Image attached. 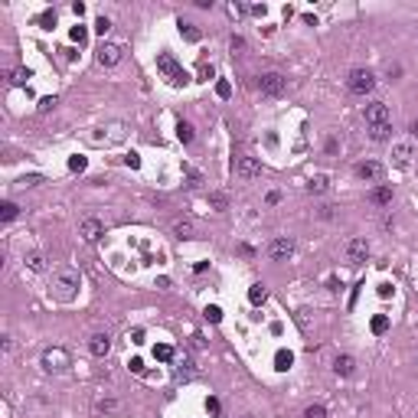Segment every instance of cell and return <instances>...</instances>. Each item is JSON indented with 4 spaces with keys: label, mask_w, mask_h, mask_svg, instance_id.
Masks as SVG:
<instances>
[{
    "label": "cell",
    "mask_w": 418,
    "mask_h": 418,
    "mask_svg": "<svg viewBox=\"0 0 418 418\" xmlns=\"http://www.w3.org/2000/svg\"><path fill=\"white\" fill-rule=\"evenodd\" d=\"M346 85H350L353 95H369L376 88V75L369 72V69H353L350 79H346Z\"/></svg>",
    "instance_id": "5"
},
{
    "label": "cell",
    "mask_w": 418,
    "mask_h": 418,
    "mask_svg": "<svg viewBox=\"0 0 418 418\" xmlns=\"http://www.w3.org/2000/svg\"><path fill=\"white\" fill-rule=\"evenodd\" d=\"M157 69L167 75L170 85H186V82H190V72H186L183 66H177V59H173L170 53H160L157 56Z\"/></svg>",
    "instance_id": "1"
},
{
    "label": "cell",
    "mask_w": 418,
    "mask_h": 418,
    "mask_svg": "<svg viewBox=\"0 0 418 418\" xmlns=\"http://www.w3.org/2000/svg\"><path fill=\"white\" fill-rule=\"evenodd\" d=\"M258 88H262V95H268V98H278V95L284 92V75L281 72H265L258 79Z\"/></svg>",
    "instance_id": "7"
},
{
    "label": "cell",
    "mask_w": 418,
    "mask_h": 418,
    "mask_svg": "<svg viewBox=\"0 0 418 418\" xmlns=\"http://www.w3.org/2000/svg\"><path fill=\"white\" fill-rule=\"evenodd\" d=\"M124 160H128V167H131V170H137V167H141V157H137V154H128Z\"/></svg>",
    "instance_id": "44"
},
{
    "label": "cell",
    "mask_w": 418,
    "mask_h": 418,
    "mask_svg": "<svg viewBox=\"0 0 418 418\" xmlns=\"http://www.w3.org/2000/svg\"><path fill=\"white\" fill-rule=\"evenodd\" d=\"M389 330V317L386 314H376L373 317V333H386Z\"/></svg>",
    "instance_id": "29"
},
{
    "label": "cell",
    "mask_w": 418,
    "mask_h": 418,
    "mask_svg": "<svg viewBox=\"0 0 418 418\" xmlns=\"http://www.w3.org/2000/svg\"><path fill=\"white\" fill-rule=\"evenodd\" d=\"M317 216H320V219H333V216H337V206H320Z\"/></svg>",
    "instance_id": "39"
},
{
    "label": "cell",
    "mask_w": 418,
    "mask_h": 418,
    "mask_svg": "<svg viewBox=\"0 0 418 418\" xmlns=\"http://www.w3.org/2000/svg\"><path fill=\"white\" fill-rule=\"evenodd\" d=\"M72 366V356H69V350H62V346H49V350L43 353V369L46 373H62V369Z\"/></svg>",
    "instance_id": "3"
},
{
    "label": "cell",
    "mask_w": 418,
    "mask_h": 418,
    "mask_svg": "<svg viewBox=\"0 0 418 418\" xmlns=\"http://www.w3.org/2000/svg\"><path fill=\"white\" fill-rule=\"evenodd\" d=\"M79 235H82L85 242H98L101 235H104V222H101V219H95V216H88V219H82Z\"/></svg>",
    "instance_id": "12"
},
{
    "label": "cell",
    "mask_w": 418,
    "mask_h": 418,
    "mask_svg": "<svg viewBox=\"0 0 418 418\" xmlns=\"http://www.w3.org/2000/svg\"><path fill=\"white\" fill-rule=\"evenodd\" d=\"M88 353H92V356H98V359H104L111 353V337L104 330L92 333V337H88Z\"/></svg>",
    "instance_id": "13"
},
{
    "label": "cell",
    "mask_w": 418,
    "mask_h": 418,
    "mask_svg": "<svg viewBox=\"0 0 418 418\" xmlns=\"http://www.w3.org/2000/svg\"><path fill=\"white\" fill-rule=\"evenodd\" d=\"M36 183H43V177H36V173H33V177H23V180H17V186H36Z\"/></svg>",
    "instance_id": "40"
},
{
    "label": "cell",
    "mask_w": 418,
    "mask_h": 418,
    "mask_svg": "<svg viewBox=\"0 0 418 418\" xmlns=\"http://www.w3.org/2000/svg\"><path fill=\"white\" fill-rule=\"evenodd\" d=\"M392 294V284H379V297H389Z\"/></svg>",
    "instance_id": "48"
},
{
    "label": "cell",
    "mask_w": 418,
    "mask_h": 418,
    "mask_svg": "<svg viewBox=\"0 0 418 418\" xmlns=\"http://www.w3.org/2000/svg\"><path fill=\"white\" fill-rule=\"evenodd\" d=\"M343 255H346V262H350V265L366 262V258H369V242H366V239H350V242L343 245Z\"/></svg>",
    "instance_id": "9"
},
{
    "label": "cell",
    "mask_w": 418,
    "mask_h": 418,
    "mask_svg": "<svg viewBox=\"0 0 418 418\" xmlns=\"http://www.w3.org/2000/svg\"><path fill=\"white\" fill-rule=\"evenodd\" d=\"M392 121V115H389V104L386 101H373L366 104V124L373 128V124H389Z\"/></svg>",
    "instance_id": "11"
},
{
    "label": "cell",
    "mask_w": 418,
    "mask_h": 418,
    "mask_svg": "<svg viewBox=\"0 0 418 418\" xmlns=\"http://www.w3.org/2000/svg\"><path fill=\"white\" fill-rule=\"evenodd\" d=\"M180 376H193V359L183 353V359H180Z\"/></svg>",
    "instance_id": "37"
},
{
    "label": "cell",
    "mask_w": 418,
    "mask_h": 418,
    "mask_svg": "<svg viewBox=\"0 0 418 418\" xmlns=\"http://www.w3.org/2000/svg\"><path fill=\"white\" fill-rule=\"evenodd\" d=\"M229 46H232V53L235 49H245V39H242V36H232V39H229Z\"/></svg>",
    "instance_id": "43"
},
{
    "label": "cell",
    "mask_w": 418,
    "mask_h": 418,
    "mask_svg": "<svg viewBox=\"0 0 418 418\" xmlns=\"http://www.w3.org/2000/svg\"><path fill=\"white\" fill-rule=\"evenodd\" d=\"M177 137H180L183 144H190V141H193V124H190V121H180V124H177Z\"/></svg>",
    "instance_id": "26"
},
{
    "label": "cell",
    "mask_w": 418,
    "mask_h": 418,
    "mask_svg": "<svg viewBox=\"0 0 418 418\" xmlns=\"http://www.w3.org/2000/svg\"><path fill=\"white\" fill-rule=\"evenodd\" d=\"M412 134H418V121H412Z\"/></svg>",
    "instance_id": "51"
},
{
    "label": "cell",
    "mask_w": 418,
    "mask_h": 418,
    "mask_svg": "<svg viewBox=\"0 0 418 418\" xmlns=\"http://www.w3.org/2000/svg\"><path fill=\"white\" fill-rule=\"evenodd\" d=\"M412 157H415L412 141H399V144H392V164H395V167H408V164H412Z\"/></svg>",
    "instance_id": "14"
},
{
    "label": "cell",
    "mask_w": 418,
    "mask_h": 418,
    "mask_svg": "<svg viewBox=\"0 0 418 418\" xmlns=\"http://www.w3.org/2000/svg\"><path fill=\"white\" fill-rule=\"evenodd\" d=\"M180 36H183L186 43H199V36H203V33L196 30V23H183V20H180Z\"/></svg>",
    "instance_id": "20"
},
{
    "label": "cell",
    "mask_w": 418,
    "mask_h": 418,
    "mask_svg": "<svg viewBox=\"0 0 418 418\" xmlns=\"http://www.w3.org/2000/svg\"><path fill=\"white\" fill-rule=\"evenodd\" d=\"M278 203H281V193L271 190V193H268V206H278Z\"/></svg>",
    "instance_id": "46"
},
{
    "label": "cell",
    "mask_w": 418,
    "mask_h": 418,
    "mask_svg": "<svg viewBox=\"0 0 418 418\" xmlns=\"http://www.w3.org/2000/svg\"><path fill=\"white\" fill-rule=\"evenodd\" d=\"M232 170H235V180L239 183H252V180H258L262 177V164L255 157H235V164H232Z\"/></svg>",
    "instance_id": "2"
},
{
    "label": "cell",
    "mask_w": 418,
    "mask_h": 418,
    "mask_svg": "<svg viewBox=\"0 0 418 418\" xmlns=\"http://www.w3.org/2000/svg\"><path fill=\"white\" fill-rule=\"evenodd\" d=\"M17 213H20V206L13 203V199H7L4 206H0V219L4 222H10V219H17Z\"/></svg>",
    "instance_id": "23"
},
{
    "label": "cell",
    "mask_w": 418,
    "mask_h": 418,
    "mask_svg": "<svg viewBox=\"0 0 418 418\" xmlns=\"http://www.w3.org/2000/svg\"><path fill=\"white\" fill-rule=\"evenodd\" d=\"M265 297H268L265 284H252V288H248V301H252V304H265Z\"/></svg>",
    "instance_id": "24"
},
{
    "label": "cell",
    "mask_w": 418,
    "mask_h": 418,
    "mask_svg": "<svg viewBox=\"0 0 418 418\" xmlns=\"http://www.w3.org/2000/svg\"><path fill=\"white\" fill-rule=\"evenodd\" d=\"M131 343H144V330L137 327V330H131Z\"/></svg>",
    "instance_id": "45"
},
{
    "label": "cell",
    "mask_w": 418,
    "mask_h": 418,
    "mask_svg": "<svg viewBox=\"0 0 418 418\" xmlns=\"http://www.w3.org/2000/svg\"><path fill=\"white\" fill-rule=\"evenodd\" d=\"M26 268H30V271H46L43 252H30V255H26Z\"/></svg>",
    "instance_id": "22"
},
{
    "label": "cell",
    "mask_w": 418,
    "mask_h": 418,
    "mask_svg": "<svg viewBox=\"0 0 418 418\" xmlns=\"http://www.w3.org/2000/svg\"><path fill=\"white\" fill-rule=\"evenodd\" d=\"M216 95H219V98H229V95H232V85H229L226 79H222V82H216Z\"/></svg>",
    "instance_id": "35"
},
{
    "label": "cell",
    "mask_w": 418,
    "mask_h": 418,
    "mask_svg": "<svg viewBox=\"0 0 418 418\" xmlns=\"http://www.w3.org/2000/svg\"><path fill=\"white\" fill-rule=\"evenodd\" d=\"M131 369H134V373H144V363H141V359H131V363H128Z\"/></svg>",
    "instance_id": "50"
},
{
    "label": "cell",
    "mask_w": 418,
    "mask_h": 418,
    "mask_svg": "<svg viewBox=\"0 0 418 418\" xmlns=\"http://www.w3.org/2000/svg\"><path fill=\"white\" fill-rule=\"evenodd\" d=\"M369 137H373V141H389V137H392V121L389 124H373V128H369Z\"/></svg>",
    "instance_id": "19"
},
{
    "label": "cell",
    "mask_w": 418,
    "mask_h": 418,
    "mask_svg": "<svg viewBox=\"0 0 418 418\" xmlns=\"http://www.w3.org/2000/svg\"><path fill=\"white\" fill-rule=\"evenodd\" d=\"M115 408H118L115 399H98V412H115Z\"/></svg>",
    "instance_id": "38"
},
{
    "label": "cell",
    "mask_w": 418,
    "mask_h": 418,
    "mask_svg": "<svg viewBox=\"0 0 418 418\" xmlns=\"http://www.w3.org/2000/svg\"><path fill=\"white\" fill-rule=\"evenodd\" d=\"M382 173H386V167H382L379 160H363V164L356 167V177H359V180H366V183H379Z\"/></svg>",
    "instance_id": "10"
},
{
    "label": "cell",
    "mask_w": 418,
    "mask_h": 418,
    "mask_svg": "<svg viewBox=\"0 0 418 418\" xmlns=\"http://www.w3.org/2000/svg\"><path fill=\"white\" fill-rule=\"evenodd\" d=\"M333 373H337V376H353V373H356V359L346 356V353H343V356H337V359H333Z\"/></svg>",
    "instance_id": "15"
},
{
    "label": "cell",
    "mask_w": 418,
    "mask_h": 418,
    "mask_svg": "<svg viewBox=\"0 0 418 418\" xmlns=\"http://www.w3.org/2000/svg\"><path fill=\"white\" fill-rule=\"evenodd\" d=\"M337 147H340L337 137H330V141H327V154H337Z\"/></svg>",
    "instance_id": "47"
},
{
    "label": "cell",
    "mask_w": 418,
    "mask_h": 418,
    "mask_svg": "<svg viewBox=\"0 0 418 418\" xmlns=\"http://www.w3.org/2000/svg\"><path fill=\"white\" fill-rule=\"evenodd\" d=\"M229 13H232V17H245V7L242 4H229Z\"/></svg>",
    "instance_id": "42"
},
{
    "label": "cell",
    "mask_w": 418,
    "mask_h": 418,
    "mask_svg": "<svg viewBox=\"0 0 418 418\" xmlns=\"http://www.w3.org/2000/svg\"><path fill=\"white\" fill-rule=\"evenodd\" d=\"M75 288H79V271L62 268L59 275H56V294H59L62 301H72V297H75Z\"/></svg>",
    "instance_id": "4"
},
{
    "label": "cell",
    "mask_w": 418,
    "mask_h": 418,
    "mask_svg": "<svg viewBox=\"0 0 418 418\" xmlns=\"http://www.w3.org/2000/svg\"><path fill=\"white\" fill-rule=\"evenodd\" d=\"M307 190H310V193H327V190H330V177H324V173L310 177V180H307Z\"/></svg>",
    "instance_id": "18"
},
{
    "label": "cell",
    "mask_w": 418,
    "mask_h": 418,
    "mask_svg": "<svg viewBox=\"0 0 418 418\" xmlns=\"http://www.w3.org/2000/svg\"><path fill=\"white\" fill-rule=\"evenodd\" d=\"M206 408L209 412H219V399H206Z\"/></svg>",
    "instance_id": "49"
},
{
    "label": "cell",
    "mask_w": 418,
    "mask_h": 418,
    "mask_svg": "<svg viewBox=\"0 0 418 418\" xmlns=\"http://www.w3.org/2000/svg\"><path fill=\"white\" fill-rule=\"evenodd\" d=\"M173 235H177V239H193V222L190 219L173 222Z\"/></svg>",
    "instance_id": "21"
},
{
    "label": "cell",
    "mask_w": 418,
    "mask_h": 418,
    "mask_svg": "<svg viewBox=\"0 0 418 418\" xmlns=\"http://www.w3.org/2000/svg\"><path fill=\"white\" fill-rule=\"evenodd\" d=\"M154 359H160V363H170V359H173V346L157 343V346H154Z\"/></svg>",
    "instance_id": "25"
},
{
    "label": "cell",
    "mask_w": 418,
    "mask_h": 418,
    "mask_svg": "<svg viewBox=\"0 0 418 418\" xmlns=\"http://www.w3.org/2000/svg\"><path fill=\"white\" fill-rule=\"evenodd\" d=\"M369 199H373L376 206H389L392 203V186H376V190L369 193Z\"/></svg>",
    "instance_id": "16"
},
{
    "label": "cell",
    "mask_w": 418,
    "mask_h": 418,
    "mask_svg": "<svg viewBox=\"0 0 418 418\" xmlns=\"http://www.w3.org/2000/svg\"><path fill=\"white\" fill-rule=\"evenodd\" d=\"M72 39H75V43H85V26H75V30H72Z\"/></svg>",
    "instance_id": "41"
},
{
    "label": "cell",
    "mask_w": 418,
    "mask_h": 418,
    "mask_svg": "<svg viewBox=\"0 0 418 418\" xmlns=\"http://www.w3.org/2000/svg\"><path fill=\"white\" fill-rule=\"evenodd\" d=\"M95 62H98L101 69L118 66V62H121V46H118V43H101L98 53H95Z\"/></svg>",
    "instance_id": "8"
},
{
    "label": "cell",
    "mask_w": 418,
    "mask_h": 418,
    "mask_svg": "<svg viewBox=\"0 0 418 418\" xmlns=\"http://www.w3.org/2000/svg\"><path fill=\"white\" fill-rule=\"evenodd\" d=\"M203 317L209 320V324H219V320H222V310H219V307H216V304H209V307L203 310Z\"/></svg>",
    "instance_id": "32"
},
{
    "label": "cell",
    "mask_w": 418,
    "mask_h": 418,
    "mask_svg": "<svg viewBox=\"0 0 418 418\" xmlns=\"http://www.w3.org/2000/svg\"><path fill=\"white\" fill-rule=\"evenodd\" d=\"M39 26H43V30H53V26H56V10H43V13H39Z\"/></svg>",
    "instance_id": "30"
},
{
    "label": "cell",
    "mask_w": 418,
    "mask_h": 418,
    "mask_svg": "<svg viewBox=\"0 0 418 418\" xmlns=\"http://www.w3.org/2000/svg\"><path fill=\"white\" fill-rule=\"evenodd\" d=\"M291 363H294V356H291V350H278V353H275V366H278V369H288Z\"/></svg>",
    "instance_id": "27"
},
{
    "label": "cell",
    "mask_w": 418,
    "mask_h": 418,
    "mask_svg": "<svg viewBox=\"0 0 418 418\" xmlns=\"http://www.w3.org/2000/svg\"><path fill=\"white\" fill-rule=\"evenodd\" d=\"M108 30H111V20L108 17H98V20H95V33H101V36H104Z\"/></svg>",
    "instance_id": "36"
},
{
    "label": "cell",
    "mask_w": 418,
    "mask_h": 418,
    "mask_svg": "<svg viewBox=\"0 0 418 418\" xmlns=\"http://www.w3.org/2000/svg\"><path fill=\"white\" fill-rule=\"evenodd\" d=\"M56 104H59V101H56V95H43V98H39V104H36V111H39V115H46V111L56 108Z\"/></svg>",
    "instance_id": "28"
},
{
    "label": "cell",
    "mask_w": 418,
    "mask_h": 418,
    "mask_svg": "<svg viewBox=\"0 0 418 418\" xmlns=\"http://www.w3.org/2000/svg\"><path fill=\"white\" fill-rule=\"evenodd\" d=\"M294 239H291V235H281V239H275L268 245V255H271V262H288L291 255H294Z\"/></svg>",
    "instance_id": "6"
},
{
    "label": "cell",
    "mask_w": 418,
    "mask_h": 418,
    "mask_svg": "<svg viewBox=\"0 0 418 418\" xmlns=\"http://www.w3.org/2000/svg\"><path fill=\"white\" fill-rule=\"evenodd\" d=\"M30 79H33V72H30V69H23V66L7 72V82H10V85H26Z\"/></svg>",
    "instance_id": "17"
},
{
    "label": "cell",
    "mask_w": 418,
    "mask_h": 418,
    "mask_svg": "<svg viewBox=\"0 0 418 418\" xmlns=\"http://www.w3.org/2000/svg\"><path fill=\"white\" fill-rule=\"evenodd\" d=\"M209 203H213L216 209H226L229 206V196H226V193H209Z\"/></svg>",
    "instance_id": "33"
},
{
    "label": "cell",
    "mask_w": 418,
    "mask_h": 418,
    "mask_svg": "<svg viewBox=\"0 0 418 418\" xmlns=\"http://www.w3.org/2000/svg\"><path fill=\"white\" fill-rule=\"evenodd\" d=\"M85 164H88V160H85V157H79V154H75V157H69V170H75V173H82V170H85Z\"/></svg>",
    "instance_id": "34"
},
{
    "label": "cell",
    "mask_w": 418,
    "mask_h": 418,
    "mask_svg": "<svg viewBox=\"0 0 418 418\" xmlns=\"http://www.w3.org/2000/svg\"><path fill=\"white\" fill-rule=\"evenodd\" d=\"M304 418H327V408L320 405V402H317V405H307V408H304Z\"/></svg>",
    "instance_id": "31"
}]
</instances>
